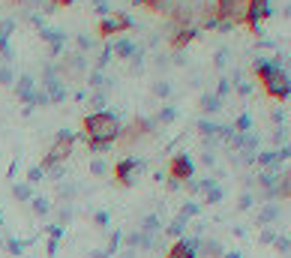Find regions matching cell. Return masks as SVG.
<instances>
[{
  "instance_id": "obj_1",
  "label": "cell",
  "mask_w": 291,
  "mask_h": 258,
  "mask_svg": "<svg viewBox=\"0 0 291 258\" xmlns=\"http://www.w3.org/2000/svg\"><path fill=\"white\" fill-rule=\"evenodd\" d=\"M252 72H255L258 81L264 84L267 96H273V99H288L291 96V72L279 63V60L255 57V60H252Z\"/></svg>"
},
{
  "instance_id": "obj_2",
  "label": "cell",
  "mask_w": 291,
  "mask_h": 258,
  "mask_svg": "<svg viewBox=\"0 0 291 258\" xmlns=\"http://www.w3.org/2000/svg\"><path fill=\"white\" fill-rule=\"evenodd\" d=\"M84 135L87 141H96V144H114L120 135H123V126H120V117L111 114V111H93L84 117Z\"/></svg>"
},
{
  "instance_id": "obj_3",
  "label": "cell",
  "mask_w": 291,
  "mask_h": 258,
  "mask_svg": "<svg viewBox=\"0 0 291 258\" xmlns=\"http://www.w3.org/2000/svg\"><path fill=\"white\" fill-rule=\"evenodd\" d=\"M72 144H75V135L69 132V129H60L57 132V138H54V144L48 147V153H45V159H42V171L45 168H51V165H60L69 153H72Z\"/></svg>"
},
{
  "instance_id": "obj_4",
  "label": "cell",
  "mask_w": 291,
  "mask_h": 258,
  "mask_svg": "<svg viewBox=\"0 0 291 258\" xmlns=\"http://www.w3.org/2000/svg\"><path fill=\"white\" fill-rule=\"evenodd\" d=\"M213 12H216V18H222L228 24H240L249 15V0H216Z\"/></svg>"
},
{
  "instance_id": "obj_5",
  "label": "cell",
  "mask_w": 291,
  "mask_h": 258,
  "mask_svg": "<svg viewBox=\"0 0 291 258\" xmlns=\"http://www.w3.org/2000/svg\"><path fill=\"white\" fill-rule=\"evenodd\" d=\"M141 171H144V162L135 159V156H126V159H120V162L114 165V177H117V183H123V186H132L135 177H138Z\"/></svg>"
},
{
  "instance_id": "obj_6",
  "label": "cell",
  "mask_w": 291,
  "mask_h": 258,
  "mask_svg": "<svg viewBox=\"0 0 291 258\" xmlns=\"http://www.w3.org/2000/svg\"><path fill=\"white\" fill-rule=\"evenodd\" d=\"M129 27H132V18H129L126 12H111V15H105V18L99 21V36L111 39L114 33H123V30H129Z\"/></svg>"
},
{
  "instance_id": "obj_7",
  "label": "cell",
  "mask_w": 291,
  "mask_h": 258,
  "mask_svg": "<svg viewBox=\"0 0 291 258\" xmlns=\"http://www.w3.org/2000/svg\"><path fill=\"white\" fill-rule=\"evenodd\" d=\"M192 156L189 153H177L174 159H171V168H168V177H171V183H180V180H189L192 177Z\"/></svg>"
},
{
  "instance_id": "obj_8",
  "label": "cell",
  "mask_w": 291,
  "mask_h": 258,
  "mask_svg": "<svg viewBox=\"0 0 291 258\" xmlns=\"http://www.w3.org/2000/svg\"><path fill=\"white\" fill-rule=\"evenodd\" d=\"M270 0H249V15H246V24L252 27V33H261V21L270 15Z\"/></svg>"
},
{
  "instance_id": "obj_9",
  "label": "cell",
  "mask_w": 291,
  "mask_h": 258,
  "mask_svg": "<svg viewBox=\"0 0 291 258\" xmlns=\"http://www.w3.org/2000/svg\"><path fill=\"white\" fill-rule=\"evenodd\" d=\"M39 36L51 45V57H57V54H63V48H66V42H69V36L60 30V27H39Z\"/></svg>"
},
{
  "instance_id": "obj_10",
  "label": "cell",
  "mask_w": 291,
  "mask_h": 258,
  "mask_svg": "<svg viewBox=\"0 0 291 258\" xmlns=\"http://www.w3.org/2000/svg\"><path fill=\"white\" fill-rule=\"evenodd\" d=\"M198 246H201V240H195V237H183V240H177V243L168 249V255H165V258H195V255H198Z\"/></svg>"
},
{
  "instance_id": "obj_11",
  "label": "cell",
  "mask_w": 291,
  "mask_h": 258,
  "mask_svg": "<svg viewBox=\"0 0 291 258\" xmlns=\"http://www.w3.org/2000/svg\"><path fill=\"white\" fill-rule=\"evenodd\" d=\"M156 129V120L153 117H135V123L129 126V132H126V141H135L138 135H150Z\"/></svg>"
},
{
  "instance_id": "obj_12",
  "label": "cell",
  "mask_w": 291,
  "mask_h": 258,
  "mask_svg": "<svg viewBox=\"0 0 291 258\" xmlns=\"http://www.w3.org/2000/svg\"><path fill=\"white\" fill-rule=\"evenodd\" d=\"M135 51H138V45H135L132 39H126V36L111 42V54H114V57H120V60H132V57H135Z\"/></svg>"
},
{
  "instance_id": "obj_13",
  "label": "cell",
  "mask_w": 291,
  "mask_h": 258,
  "mask_svg": "<svg viewBox=\"0 0 291 258\" xmlns=\"http://www.w3.org/2000/svg\"><path fill=\"white\" fill-rule=\"evenodd\" d=\"M33 90H36V78H33V75H21L18 84H15V93H18V99H21L24 105H30Z\"/></svg>"
},
{
  "instance_id": "obj_14",
  "label": "cell",
  "mask_w": 291,
  "mask_h": 258,
  "mask_svg": "<svg viewBox=\"0 0 291 258\" xmlns=\"http://www.w3.org/2000/svg\"><path fill=\"white\" fill-rule=\"evenodd\" d=\"M63 69H66V72H84V69H87V54H81V51L69 54V57L63 60Z\"/></svg>"
},
{
  "instance_id": "obj_15",
  "label": "cell",
  "mask_w": 291,
  "mask_h": 258,
  "mask_svg": "<svg viewBox=\"0 0 291 258\" xmlns=\"http://www.w3.org/2000/svg\"><path fill=\"white\" fill-rule=\"evenodd\" d=\"M87 84H90L93 90H111V78H108L102 69H93V72L87 75Z\"/></svg>"
},
{
  "instance_id": "obj_16",
  "label": "cell",
  "mask_w": 291,
  "mask_h": 258,
  "mask_svg": "<svg viewBox=\"0 0 291 258\" xmlns=\"http://www.w3.org/2000/svg\"><path fill=\"white\" fill-rule=\"evenodd\" d=\"M198 105H201V111H204V114H216V111L222 108V99H219L216 93H201Z\"/></svg>"
},
{
  "instance_id": "obj_17",
  "label": "cell",
  "mask_w": 291,
  "mask_h": 258,
  "mask_svg": "<svg viewBox=\"0 0 291 258\" xmlns=\"http://www.w3.org/2000/svg\"><path fill=\"white\" fill-rule=\"evenodd\" d=\"M195 126H198V132H201L204 138H219V132H222V123H213V120H207V117H201Z\"/></svg>"
},
{
  "instance_id": "obj_18",
  "label": "cell",
  "mask_w": 291,
  "mask_h": 258,
  "mask_svg": "<svg viewBox=\"0 0 291 258\" xmlns=\"http://www.w3.org/2000/svg\"><path fill=\"white\" fill-rule=\"evenodd\" d=\"M276 195L291 201V168H288V171H282V177L276 180Z\"/></svg>"
},
{
  "instance_id": "obj_19",
  "label": "cell",
  "mask_w": 291,
  "mask_h": 258,
  "mask_svg": "<svg viewBox=\"0 0 291 258\" xmlns=\"http://www.w3.org/2000/svg\"><path fill=\"white\" fill-rule=\"evenodd\" d=\"M177 114H180V111H177L174 105H162V108H159V114H156L153 120H156V123H174V120H177Z\"/></svg>"
},
{
  "instance_id": "obj_20",
  "label": "cell",
  "mask_w": 291,
  "mask_h": 258,
  "mask_svg": "<svg viewBox=\"0 0 291 258\" xmlns=\"http://www.w3.org/2000/svg\"><path fill=\"white\" fill-rule=\"evenodd\" d=\"M198 36V30L195 27H183V30H177V36H174V45L180 48V45H186V42H192Z\"/></svg>"
},
{
  "instance_id": "obj_21",
  "label": "cell",
  "mask_w": 291,
  "mask_h": 258,
  "mask_svg": "<svg viewBox=\"0 0 291 258\" xmlns=\"http://www.w3.org/2000/svg\"><path fill=\"white\" fill-rule=\"evenodd\" d=\"M237 135H246V132H252V117L249 114H240L237 120H234V126H231Z\"/></svg>"
},
{
  "instance_id": "obj_22",
  "label": "cell",
  "mask_w": 291,
  "mask_h": 258,
  "mask_svg": "<svg viewBox=\"0 0 291 258\" xmlns=\"http://www.w3.org/2000/svg\"><path fill=\"white\" fill-rule=\"evenodd\" d=\"M12 195H15L18 201H30V198H33V186H30V183H15V186H12Z\"/></svg>"
},
{
  "instance_id": "obj_23",
  "label": "cell",
  "mask_w": 291,
  "mask_h": 258,
  "mask_svg": "<svg viewBox=\"0 0 291 258\" xmlns=\"http://www.w3.org/2000/svg\"><path fill=\"white\" fill-rule=\"evenodd\" d=\"M276 216H279V204H267V207L261 210V216H258V225H270Z\"/></svg>"
},
{
  "instance_id": "obj_24",
  "label": "cell",
  "mask_w": 291,
  "mask_h": 258,
  "mask_svg": "<svg viewBox=\"0 0 291 258\" xmlns=\"http://www.w3.org/2000/svg\"><path fill=\"white\" fill-rule=\"evenodd\" d=\"M75 45H78V51H81V54H84V51H93V48H96V42H93V39H90L87 33H78V36H75Z\"/></svg>"
},
{
  "instance_id": "obj_25",
  "label": "cell",
  "mask_w": 291,
  "mask_h": 258,
  "mask_svg": "<svg viewBox=\"0 0 291 258\" xmlns=\"http://www.w3.org/2000/svg\"><path fill=\"white\" fill-rule=\"evenodd\" d=\"M162 225H159V216H144V222H141V231L144 234H156Z\"/></svg>"
},
{
  "instance_id": "obj_26",
  "label": "cell",
  "mask_w": 291,
  "mask_h": 258,
  "mask_svg": "<svg viewBox=\"0 0 291 258\" xmlns=\"http://www.w3.org/2000/svg\"><path fill=\"white\" fill-rule=\"evenodd\" d=\"M111 60H114V54H111V45H105V48L99 51V57H96V69H105Z\"/></svg>"
},
{
  "instance_id": "obj_27",
  "label": "cell",
  "mask_w": 291,
  "mask_h": 258,
  "mask_svg": "<svg viewBox=\"0 0 291 258\" xmlns=\"http://www.w3.org/2000/svg\"><path fill=\"white\" fill-rule=\"evenodd\" d=\"M153 96L168 99V96H171V81H156V84H153Z\"/></svg>"
},
{
  "instance_id": "obj_28",
  "label": "cell",
  "mask_w": 291,
  "mask_h": 258,
  "mask_svg": "<svg viewBox=\"0 0 291 258\" xmlns=\"http://www.w3.org/2000/svg\"><path fill=\"white\" fill-rule=\"evenodd\" d=\"M30 201H33V210H36L39 216H45V213L51 210V201H48V198H42V195H36V198H30Z\"/></svg>"
},
{
  "instance_id": "obj_29",
  "label": "cell",
  "mask_w": 291,
  "mask_h": 258,
  "mask_svg": "<svg viewBox=\"0 0 291 258\" xmlns=\"http://www.w3.org/2000/svg\"><path fill=\"white\" fill-rule=\"evenodd\" d=\"M231 87H234V84H231V78H219V84H216V90H213V93H216L219 99H225V96L231 93Z\"/></svg>"
},
{
  "instance_id": "obj_30",
  "label": "cell",
  "mask_w": 291,
  "mask_h": 258,
  "mask_svg": "<svg viewBox=\"0 0 291 258\" xmlns=\"http://www.w3.org/2000/svg\"><path fill=\"white\" fill-rule=\"evenodd\" d=\"M222 198H225V189H222V186H219V183H216V186H210V189H207V201H210V204H219V201H222Z\"/></svg>"
},
{
  "instance_id": "obj_31",
  "label": "cell",
  "mask_w": 291,
  "mask_h": 258,
  "mask_svg": "<svg viewBox=\"0 0 291 258\" xmlns=\"http://www.w3.org/2000/svg\"><path fill=\"white\" fill-rule=\"evenodd\" d=\"M12 81H15L12 66H9V63H0V84H12Z\"/></svg>"
},
{
  "instance_id": "obj_32",
  "label": "cell",
  "mask_w": 291,
  "mask_h": 258,
  "mask_svg": "<svg viewBox=\"0 0 291 258\" xmlns=\"http://www.w3.org/2000/svg\"><path fill=\"white\" fill-rule=\"evenodd\" d=\"M198 252H204V255H213V258H219V255H222V246H219L216 240H207V243H204V249H198Z\"/></svg>"
},
{
  "instance_id": "obj_33",
  "label": "cell",
  "mask_w": 291,
  "mask_h": 258,
  "mask_svg": "<svg viewBox=\"0 0 291 258\" xmlns=\"http://www.w3.org/2000/svg\"><path fill=\"white\" fill-rule=\"evenodd\" d=\"M105 99H108V90H96V93L90 96V105H96V111H102V105H105Z\"/></svg>"
},
{
  "instance_id": "obj_34",
  "label": "cell",
  "mask_w": 291,
  "mask_h": 258,
  "mask_svg": "<svg viewBox=\"0 0 291 258\" xmlns=\"http://www.w3.org/2000/svg\"><path fill=\"white\" fill-rule=\"evenodd\" d=\"M270 120H273L276 126H285V120H288V111H285V108H273V111H270Z\"/></svg>"
},
{
  "instance_id": "obj_35",
  "label": "cell",
  "mask_w": 291,
  "mask_h": 258,
  "mask_svg": "<svg viewBox=\"0 0 291 258\" xmlns=\"http://www.w3.org/2000/svg\"><path fill=\"white\" fill-rule=\"evenodd\" d=\"M195 213H198V204H195V201H189V204H186V207L180 210V216H177V222H186V219H189V216H195Z\"/></svg>"
},
{
  "instance_id": "obj_36",
  "label": "cell",
  "mask_w": 291,
  "mask_h": 258,
  "mask_svg": "<svg viewBox=\"0 0 291 258\" xmlns=\"http://www.w3.org/2000/svg\"><path fill=\"white\" fill-rule=\"evenodd\" d=\"M12 57H15V51L9 48V39H0V60H3V63H9Z\"/></svg>"
},
{
  "instance_id": "obj_37",
  "label": "cell",
  "mask_w": 291,
  "mask_h": 258,
  "mask_svg": "<svg viewBox=\"0 0 291 258\" xmlns=\"http://www.w3.org/2000/svg\"><path fill=\"white\" fill-rule=\"evenodd\" d=\"M90 171H93L96 177H105V174H108V165H105L102 159H93V162H90Z\"/></svg>"
},
{
  "instance_id": "obj_38",
  "label": "cell",
  "mask_w": 291,
  "mask_h": 258,
  "mask_svg": "<svg viewBox=\"0 0 291 258\" xmlns=\"http://www.w3.org/2000/svg\"><path fill=\"white\" fill-rule=\"evenodd\" d=\"M42 177H45V171H42V168H39V165H36V168H30V171H27V183H30V186H33V183H39V180H42Z\"/></svg>"
},
{
  "instance_id": "obj_39",
  "label": "cell",
  "mask_w": 291,
  "mask_h": 258,
  "mask_svg": "<svg viewBox=\"0 0 291 258\" xmlns=\"http://www.w3.org/2000/svg\"><path fill=\"white\" fill-rule=\"evenodd\" d=\"M24 246H27L24 240H6V249H9L12 255H21V252H24Z\"/></svg>"
},
{
  "instance_id": "obj_40",
  "label": "cell",
  "mask_w": 291,
  "mask_h": 258,
  "mask_svg": "<svg viewBox=\"0 0 291 258\" xmlns=\"http://www.w3.org/2000/svg\"><path fill=\"white\" fill-rule=\"evenodd\" d=\"M15 30V21L12 18H6V21H0V39H9V33Z\"/></svg>"
},
{
  "instance_id": "obj_41",
  "label": "cell",
  "mask_w": 291,
  "mask_h": 258,
  "mask_svg": "<svg viewBox=\"0 0 291 258\" xmlns=\"http://www.w3.org/2000/svg\"><path fill=\"white\" fill-rule=\"evenodd\" d=\"M93 9H96L102 18H105V15H111V3H108V0H93Z\"/></svg>"
},
{
  "instance_id": "obj_42",
  "label": "cell",
  "mask_w": 291,
  "mask_h": 258,
  "mask_svg": "<svg viewBox=\"0 0 291 258\" xmlns=\"http://www.w3.org/2000/svg\"><path fill=\"white\" fill-rule=\"evenodd\" d=\"M273 144H288V129H285V126H279V129L273 132Z\"/></svg>"
},
{
  "instance_id": "obj_43",
  "label": "cell",
  "mask_w": 291,
  "mask_h": 258,
  "mask_svg": "<svg viewBox=\"0 0 291 258\" xmlns=\"http://www.w3.org/2000/svg\"><path fill=\"white\" fill-rule=\"evenodd\" d=\"M117 246H120V231H114V234H111V240H108V249H105V255H114V252H117Z\"/></svg>"
},
{
  "instance_id": "obj_44",
  "label": "cell",
  "mask_w": 291,
  "mask_h": 258,
  "mask_svg": "<svg viewBox=\"0 0 291 258\" xmlns=\"http://www.w3.org/2000/svg\"><path fill=\"white\" fill-rule=\"evenodd\" d=\"M213 63H216V66L222 69V66L228 63V48H219V51H216V57H213Z\"/></svg>"
},
{
  "instance_id": "obj_45",
  "label": "cell",
  "mask_w": 291,
  "mask_h": 258,
  "mask_svg": "<svg viewBox=\"0 0 291 258\" xmlns=\"http://www.w3.org/2000/svg\"><path fill=\"white\" fill-rule=\"evenodd\" d=\"M237 207H240V210H249V207H252V192H243V198H240Z\"/></svg>"
},
{
  "instance_id": "obj_46",
  "label": "cell",
  "mask_w": 291,
  "mask_h": 258,
  "mask_svg": "<svg viewBox=\"0 0 291 258\" xmlns=\"http://www.w3.org/2000/svg\"><path fill=\"white\" fill-rule=\"evenodd\" d=\"M93 222H96L99 228H105V225H108V213H105V210H99V213L93 216Z\"/></svg>"
},
{
  "instance_id": "obj_47",
  "label": "cell",
  "mask_w": 291,
  "mask_h": 258,
  "mask_svg": "<svg viewBox=\"0 0 291 258\" xmlns=\"http://www.w3.org/2000/svg\"><path fill=\"white\" fill-rule=\"evenodd\" d=\"M72 0H48V6H69Z\"/></svg>"
},
{
  "instance_id": "obj_48",
  "label": "cell",
  "mask_w": 291,
  "mask_h": 258,
  "mask_svg": "<svg viewBox=\"0 0 291 258\" xmlns=\"http://www.w3.org/2000/svg\"><path fill=\"white\" fill-rule=\"evenodd\" d=\"M141 3H144V6H162L165 0H141Z\"/></svg>"
},
{
  "instance_id": "obj_49",
  "label": "cell",
  "mask_w": 291,
  "mask_h": 258,
  "mask_svg": "<svg viewBox=\"0 0 291 258\" xmlns=\"http://www.w3.org/2000/svg\"><path fill=\"white\" fill-rule=\"evenodd\" d=\"M282 15H285V18H291V3L285 6V12H282Z\"/></svg>"
},
{
  "instance_id": "obj_50",
  "label": "cell",
  "mask_w": 291,
  "mask_h": 258,
  "mask_svg": "<svg viewBox=\"0 0 291 258\" xmlns=\"http://www.w3.org/2000/svg\"><path fill=\"white\" fill-rule=\"evenodd\" d=\"M93 258H108L105 252H93Z\"/></svg>"
},
{
  "instance_id": "obj_51",
  "label": "cell",
  "mask_w": 291,
  "mask_h": 258,
  "mask_svg": "<svg viewBox=\"0 0 291 258\" xmlns=\"http://www.w3.org/2000/svg\"><path fill=\"white\" fill-rule=\"evenodd\" d=\"M225 258H240V255H237V252H228V255H225Z\"/></svg>"
},
{
  "instance_id": "obj_52",
  "label": "cell",
  "mask_w": 291,
  "mask_h": 258,
  "mask_svg": "<svg viewBox=\"0 0 291 258\" xmlns=\"http://www.w3.org/2000/svg\"><path fill=\"white\" fill-rule=\"evenodd\" d=\"M15 3H27V0H15Z\"/></svg>"
},
{
  "instance_id": "obj_53",
  "label": "cell",
  "mask_w": 291,
  "mask_h": 258,
  "mask_svg": "<svg viewBox=\"0 0 291 258\" xmlns=\"http://www.w3.org/2000/svg\"><path fill=\"white\" fill-rule=\"evenodd\" d=\"M0 222H3V213H0Z\"/></svg>"
},
{
  "instance_id": "obj_54",
  "label": "cell",
  "mask_w": 291,
  "mask_h": 258,
  "mask_svg": "<svg viewBox=\"0 0 291 258\" xmlns=\"http://www.w3.org/2000/svg\"><path fill=\"white\" fill-rule=\"evenodd\" d=\"M288 123H291V117H288Z\"/></svg>"
}]
</instances>
